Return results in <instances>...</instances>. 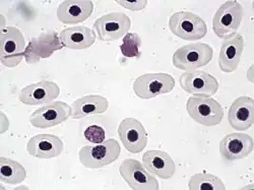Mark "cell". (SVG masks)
Segmentation results:
<instances>
[{"instance_id":"cell-1","label":"cell","mask_w":254,"mask_h":190,"mask_svg":"<svg viewBox=\"0 0 254 190\" xmlns=\"http://www.w3.org/2000/svg\"><path fill=\"white\" fill-rule=\"evenodd\" d=\"M120 144L109 138L97 145L82 146L79 151L80 163L89 169H99L115 162L120 156Z\"/></svg>"},{"instance_id":"cell-2","label":"cell","mask_w":254,"mask_h":190,"mask_svg":"<svg viewBox=\"0 0 254 190\" xmlns=\"http://www.w3.org/2000/svg\"><path fill=\"white\" fill-rule=\"evenodd\" d=\"M214 56V49L204 43H194L176 50L172 57L173 65L184 71H194L207 65Z\"/></svg>"},{"instance_id":"cell-3","label":"cell","mask_w":254,"mask_h":190,"mask_svg":"<svg viewBox=\"0 0 254 190\" xmlns=\"http://www.w3.org/2000/svg\"><path fill=\"white\" fill-rule=\"evenodd\" d=\"M243 18L242 5L231 0L226 1L217 10L213 18V30L221 39H230L236 35Z\"/></svg>"},{"instance_id":"cell-4","label":"cell","mask_w":254,"mask_h":190,"mask_svg":"<svg viewBox=\"0 0 254 190\" xmlns=\"http://www.w3.org/2000/svg\"><path fill=\"white\" fill-rule=\"evenodd\" d=\"M186 110L195 122L204 126L218 125L224 117L221 104L210 97H190Z\"/></svg>"},{"instance_id":"cell-5","label":"cell","mask_w":254,"mask_h":190,"mask_svg":"<svg viewBox=\"0 0 254 190\" xmlns=\"http://www.w3.org/2000/svg\"><path fill=\"white\" fill-rule=\"evenodd\" d=\"M170 31L180 39L186 41H196L202 39L207 33L204 20L188 11H178L172 14L169 20Z\"/></svg>"},{"instance_id":"cell-6","label":"cell","mask_w":254,"mask_h":190,"mask_svg":"<svg viewBox=\"0 0 254 190\" xmlns=\"http://www.w3.org/2000/svg\"><path fill=\"white\" fill-rule=\"evenodd\" d=\"M26 41L18 29L8 27L1 30L0 61L6 67H15L25 57Z\"/></svg>"},{"instance_id":"cell-7","label":"cell","mask_w":254,"mask_h":190,"mask_svg":"<svg viewBox=\"0 0 254 190\" xmlns=\"http://www.w3.org/2000/svg\"><path fill=\"white\" fill-rule=\"evenodd\" d=\"M174 88V77L171 74L163 72L142 74L133 82L134 94L140 99H152L170 93Z\"/></svg>"},{"instance_id":"cell-8","label":"cell","mask_w":254,"mask_h":190,"mask_svg":"<svg viewBox=\"0 0 254 190\" xmlns=\"http://www.w3.org/2000/svg\"><path fill=\"white\" fill-rule=\"evenodd\" d=\"M119 172L124 181L133 190H158L160 188L157 178L134 159L122 162Z\"/></svg>"},{"instance_id":"cell-9","label":"cell","mask_w":254,"mask_h":190,"mask_svg":"<svg viewBox=\"0 0 254 190\" xmlns=\"http://www.w3.org/2000/svg\"><path fill=\"white\" fill-rule=\"evenodd\" d=\"M131 20L123 12H111L96 19L94 30L99 39L111 42L120 39L130 30Z\"/></svg>"},{"instance_id":"cell-10","label":"cell","mask_w":254,"mask_h":190,"mask_svg":"<svg viewBox=\"0 0 254 190\" xmlns=\"http://www.w3.org/2000/svg\"><path fill=\"white\" fill-rule=\"evenodd\" d=\"M181 88L194 97H210L217 94L219 82L217 78L205 71H186L180 75Z\"/></svg>"},{"instance_id":"cell-11","label":"cell","mask_w":254,"mask_h":190,"mask_svg":"<svg viewBox=\"0 0 254 190\" xmlns=\"http://www.w3.org/2000/svg\"><path fill=\"white\" fill-rule=\"evenodd\" d=\"M72 114V109L64 102H52L36 110L30 117L31 124L36 128H50L66 121Z\"/></svg>"},{"instance_id":"cell-12","label":"cell","mask_w":254,"mask_h":190,"mask_svg":"<svg viewBox=\"0 0 254 190\" xmlns=\"http://www.w3.org/2000/svg\"><path fill=\"white\" fill-rule=\"evenodd\" d=\"M62 42L55 31L42 33L38 38H33L26 49L25 58L29 64L38 63L41 59L50 57L55 51L63 48Z\"/></svg>"},{"instance_id":"cell-13","label":"cell","mask_w":254,"mask_h":190,"mask_svg":"<svg viewBox=\"0 0 254 190\" xmlns=\"http://www.w3.org/2000/svg\"><path fill=\"white\" fill-rule=\"evenodd\" d=\"M119 137L125 149L131 154H138L147 144V133L143 125L134 118L121 121L118 128Z\"/></svg>"},{"instance_id":"cell-14","label":"cell","mask_w":254,"mask_h":190,"mask_svg":"<svg viewBox=\"0 0 254 190\" xmlns=\"http://www.w3.org/2000/svg\"><path fill=\"white\" fill-rule=\"evenodd\" d=\"M60 94L58 84L50 80H42L37 83L30 84L20 91L19 101L25 105L37 106L52 103Z\"/></svg>"},{"instance_id":"cell-15","label":"cell","mask_w":254,"mask_h":190,"mask_svg":"<svg viewBox=\"0 0 254 190\" xmlns=\"http://www.w3.org/2000/svg\"><path fill=\"white\" fill-rule=\"evenodd\" d=\"M254 141L246 133H231L226 135L220 143V152L227 161H237L252 153Z\"/></svg>"},{"instance_id":"cell-16","label":"cell","mask_w":254,"mask_h":190,"mask_svg":"<svg viewBox=\"0 0 254 190\" xmlns=\"http://www.w3.org/2000/svg\"><path fill=\"white\" fill-rule=\"evenodd\" d=\"M228 120L232 128L238 131L249 129L254 123V100L242 96L231 105Z\"/></svg>"},{"instance_id":"cell-17","label":"cell","mask_w":254,"mask_h":190,"mask_svg":"<svg viewBox=\"0 0 254 190\" xmlns=\"http://www.w3.org/2000/svg\"><path fill=\"white\" fill-rule=\"evenodd\" d=\"M64 149L63 141L53 134H38L33 136L28 144V153L38 159H52L61 155Z\"/></svg>"},{"instance_id":"cell-18","label":"cell","mask_w":254,"mask_h":190,"mask_svg":"<svg viewBox=\"0 0 254 190\" xmlns=\"http://www.w3.org/2000/svg\"><path fill=\"white\" fill-rule=\"evenodd\" d=\"M243 50L244 39L240 34L225 40L219 56L220 69L225 73L235 71L240 63Z\"/></svg>"},{"instance_id":"cell-19","label":"cell","mask_w":254,"mask_h":190,"mask_svg":"<svg viewBox=\"0 0 254 190\" xmlns=\"http://www.w3.org/2000/svg\"><path fill=\"white\" fill-rule=\"evenodd\" d=\"M94 10L92 1L67 0L63 1L57 8V17L62 24L73 25L88 19Z\"/></svg>"},{"instance_id":"cell-20","label":"cell","mask_w":254,"mask_h":190,"mask_svg":"<svg viewBox=\"0 0 254 190\" xmlns=\"http://www.w3.org/2000/svg\"><path fill=\"white\" fill-rule=\"evenodd\" d=\"M142 164L147 171L162 179H170L175 174L173 159L163 151H147L142 156Z\"/></svg>"},{"instance_id":"cell-21","label":"cell","mask_w":254,"mask_h":190,"mask_svg":"<svg viewBox=\"0 0 254 190\" xmlns=\"http://www.w3.org/2000/svg\"><path fill=\"white\" fill-rule=\"evenodd\" d=\"M59 38L65 47L82 50L92 47L96 41V34L88 27L75 26L61 31Z\"/></svg>"},{"instance_id":"cell-22","label":"cell","mask_w":254,"mask_h":190,"mask_svg":"<svg viewBox=\"0 0 254 190\" xmlns=\"http://www.w3.org/2000/svg\"><path fill=\"white\" fill-rule=\"evenodd\" d=\"M109 107V102L103 96L100 95H90L84 96L73 102L72 109V118L80 119L90 115L102 114L107 111Z\"/></svg>"},{"instance_id":"cell-23","label":"cell","mask_w":254,"mask_h":190,"mask_svg":"<svg viewBox=\"0 0 254 190\" xmlns=\"http://www.w3.org/2000/svg\"><path fill=\"white\" fill-rule=\"evenodd\" d=\"M27 177V171L18 162L0 158V181L3 183L16 185L22 183Z\"/></svg>"},{"instance_id":"cell-24","label":"cell","mask_w":254,"mask_h":190,"mask_svg":"<svg viewBox=\"0 0 254 190\" xmlns=\"http://www.w3.org/2000/svg\"><path fill=\"white\" fill-rule=\"evenodd\" d=\"M188 188L190 190H225L226 186L216 175L198 173L190 178Z\"/></svg>"},{"instance_id":"cell-25","label":"cell","mask_w":254,"mask_h":190,"mask_svg":"<svg viewBox=\"0 0 254 190\" xmlns=\"http://www.w3.org/2000/svg\"><path fill=\"white\" fill-rule=\"evenodd\" d=\"M141 46V38L135 33H127L124 36L120 50L123 56L127 58L138 57L140 55L139 48Z\"/></svg>"},{"instance_id":"cell-26","label":"cell","mask_w":254,"mask_h":190,"mask_svg":"<svg viewBox=\"0 0 254 190\" xmlns=\"http://www.w3.org/2000/svg\"><path fill=\"white\" fill-rule=\"evenodd\" d=\"M84 137L86 139L92 143H102L105 140V130L101 126L98 125H91L89 127L84 130L83 132Z\"/></svg>"},{"instance_id":"cell-27","label":"cell","mask_w":254,"mask_h":190,"mask_svg":"<svg viewBox=\"0 0 254 190\" xmlns=\"http://www.w3.org/2000/svg\"><path fill=\"white\" fill-rule=\"evenodd\" d=\"M119 4L123 5L125 8H128L131 10H140L143 9L146 4L147 1H134V2H129V1H117Z\"/></svg>"}]
</instances>
